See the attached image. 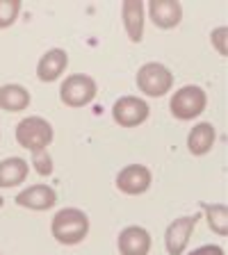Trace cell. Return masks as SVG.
Segmentation results:
<instances>
[{
  "label": "cell",
  "instance_id": "7",
  "mask_svg": "<svg viewBox=\"0 0 228 255\" xmlns=\"http://www.w3.org/2000/svg\"><path fill=\"white\" fill-rule=\"evenodd\" d=\"M199 214H192V217H181L176 221L169 223V228L165 233V246L169 255H183L190 244V237L197 228Z\"/></svg>",
  "mask_w": 228,
  "mask_h": 255
},
{
  "label": "cell",
  "instance_id": "17",
  "mask_svg": "<svg viewBox=\"0 0 228 255\" xmlns=\"http://www.w3.org/2000/svg\"><path fill=\"white\" fill-rule=\"evenodd\" d=\"M203 210H206V219H208L210 230L215 235H219V237H226L228 235V207L222 205V203H208V205H203Z\"/></svg>",
  "mask_w": 228,
  "mask_h": 255
},
{
  "label": "cell",
  "instance_id": "16",
  "mask_svg": "<svg viewBox=\"0 0 228 255\" xmlns=\"http://www.w3.org/2000/svg\"><path fill=\"white\" fill-rule=\"evenodd\" d=\"M30 107V91L21 85H2L0 87V110L23 112Z\"/></svg>",
  "mask_w": 228,
  "mask_h": 255
},
{
  "label": "cell",
  "instance_id": "9",
  "mask_svg": "<svg viewBox=\"0 0 228 255\" xmlns=\"http://www.w3.org/2000/svg\"><path fill=\"white\" fill-rule=\"evenodd\" d=\"M149 16L155 27L160 30H171L183 21V5L178 0H151Z\"/></svg>",
  "mask_w": 228,
  "mask_h": 255
},
{
  "label": "cell",
  "instance_id": "11",
  "mask_svg": "<svg viewBox=\"0 0 228 255\" xmlns=\"http://www.w3.org/2000/svg\"><path fill=\"white\" fill-rule=\"evenodd\" d=\"M119 253L121 255H149L151 235L142 226H128L119 233Z\"/></svg>",
  "mask_w": 228,
  "mask_h": 255
},
{
  "label": "cell",
  "instance_id": "5",
  "mask_svg": "<svg viewBox=\"0 0 228 255\" xmlns=\"http://www.w3.org/2000/svg\"><path fill=\"white\" fill-rule=\"evenodd\" d=\"M96 82L94 78L85 73H75L62 82L59 87V98L66 107H85L96 98Z\"/></svg>",
  "mask_w": 228,
  "mask_h": 255
},
{
  "label": "cell",
  "instance_id": "15",
  "mask_svg": "<svg viewBox=\"0 0 228 255\" xmlns=\"http://www.w3.org/2000/svg\"><path fill=\"white\" fill-rule=\"evenodd\" d=\"M27 173H30V166L23 157H7L0 162V187L7 189V187H16L25 182Z\"/></svg>",
  "mask_w": 228,
  "mask_h": 255
},
{
  "label": "cell",
  "instance_id": "21",
  "mask_svg": "<svg viewBox=\"0 0 228 255\" xmlns=\"http://www.w3.org/2000/svg\"><path fill=\"white\" fill-rule=\"evenodd\" d=\"M39 157H37V162H34V164H37V171L39 173H50V171H53V162H50V157H48V153L46 150H41V153H37Z\"/></svg>",
  "mask_w": 228,
  "mask_h": 255
},
{
  "label": "cell",
  "instance_id": "13",
  "mask_svg": "<svg viewBox=\"0 0 228 255\" xmlns=\"http://www.w3.org/2000/svg\"><path fill=\"white\" fill-rule=\"evenodd\" d=\"M217 141V130L210 123H197L187 134V148L192 155H206Z\"/></svg>",
  "mask_w": 228,
  "mask_h": 255
},
{
  "label": "cell",
  "instance_id": "1",
  "mask_svg": "<svg viewBox=\"0 0 228 255\" xmlns=\"http://www.w3.org/2000/svg\"><path fill=\"white\" fill-rule=\"evenodd\" d=\"M50 233L64 246H75L89 233V219L78 207H64L53 217Z\"/></svg>",
  "mask_w": 228,
  "mask_h": 255
},
{
  "label": "cell",
  "instance_id": "2",
  "mask_svg": "<svg viewBox=\"0 0 228 255\" xmlns=\"http://www.w3.org/2000/svg\"><path fill=\"white\" fill-rule=\"evenodd\" d=\"M16 141L30 153H41L53 141V126L41 117H25L16 126Z\"/></svg>",
  "mask_w": 228,
  "mask_h": 255
},
{
  "label": "cell",
  "instance_id": "12",
  "mask_svg": "<svg viewBox=\"0 0 228 255\" xmlns=\"http://www.w3.org/2000/svg\"><path fill=\"white\" fill-rule=\"evenodd\" d=\"M66 64H69V55L64 53L62 48H50L48 53L41 55L37 64V78L41 82H55L59 75L66 71Z\"/></svg>",
  "mask_w": 228,
  "mask_h": 255
},
{
  "label": "cell",
  "instance_id": "6",
  "mask_svg": "<svg viewBox=\"0 0 228 255\" xmlns=\"http://www.w3.org/2000/svg\"><path fill=\"white\" fill-rule=\"evenodd\" d=\"M151 110H149V103L137 98V96H123L114 103L112 107V117L114 121L119 123L121 128H137L142 126L146 119H149Z\"/></svg>",
  "mask_w": 228,
  "mask_h": 255
},
{
  "label": "cell",
  "instance_id": "18",
  "mask_svg": "<svg viewBox=\"0 0 228 255\" xmlns=\"http://www.w3.org/2000/svg\"><path fill=\"white\" fill-rule=\"evenodd\" d=\"M18 14H21V2L18 0H0V30L14 25Z\"/></svg>",
  "mask_w": 228,
  "mask_h": 255
},
{
  "label": "cell",
  "instance_id": "4",
  "mask_svg": "<svg viewBox=\"0 0 228 255\" xmlns=\"http://www.w3.org/2000/svg\"><path fill=\"white\" fill-rule=\"evenodd\" d=\"M137 87L142 89V94L151 96V98H160V96L171 91L174 75H171V71L167 69L165 64L149 62L137 71Z\"/></svg>",
  "mask_w": 228,
  "mask_h": 255
},
{
  "label": "cell",
  "instance_id": "20",
  "mask_svg": "<svg viewBox=\"0 0 228 255\" xmlns=\"http://www.w3.org/2000/svg\"><path fill=\"white\" fill-rule=\"evenodd\" d=\"M187 255H226V253H224V249L217 244H206V246H199V249L190 251Z\"/></svg>",
  "mask_w": 228,
  "mask_h": 255
},
{
  "label": "cell",
  "instance_id": "19",
  "mask_svg": "<svg viewBox=\"0 0 228 255\" xmlns=\"http://www.w3.org/2000/svg\"><path fill=\"white\" fill-rule=\"evenodd\" d=\"M213 46L217 48L219 55H226V27H217V30H213Z\"/></svg>",
  "mask_w": 228,
  "mask_h": 255
},
{
  "label": "cell",
  "instance_id": "22",
  "mask_svg": "<svg viewBox=\"0 0 228 255\" xmlns=\"http://www.w3.org/2000/svg\"><path fill=\"white\" fill-rule=\"evenodd\" d=\"M2 203H5V201H2V196H0V207H2Z\"/></svg>",
  "mask_w": 228,
  "mask_h": 255
},
{
  "label": "cell",
  "instance_id": "10",
  "mask_svg": "<svg viewBox=\"0 0 228 255\" xmlns=\"http://www.w3.org/2000/svg\"><path fill=\"white\" fill-rule=\"evenodd\" d=\"M55 203H57V194H55L53 187H48V185L25 187V189L16 196V205L25 207V210H37V212L50 210Z\"/></svg>",
  "mask_w": 228,
  "mask_h": 255
},
{
  "label": "cell",
  "instance_id": "8",
  "mask_svg": "<svg viewBox=\"0 0 228 255\" xmlns=\"http://www.w3.org/2000/svg\"><path fill=\"white\" fill-rule=\"evenodd\" d=\"M117 187L128 196H139L151 187V171L142 164L123 166L117 173Z\"/></svg>",
  "mask_w": 228,
  "mask_h": 255
},
{
  "label": "cell",
  "instance_id": "14",
  "mask_svg": "<svg viewBox=\"0 0 228 255\" xmlns=\"http://www.w3.org/2000/svg\"><path fill=\"white\" fill-rule=\"evenodd\" d=\"M121 16H123V27H126L130 41L139 43L144 37V5L139 0H128V2H123Z\"/></svg>",
  "mask_w": 228,
  "mask_h": 255
},
{
  "label": "cell",
  "instance_id": "3",
  "mask_svg": "<svg viewBox=\"0 0 228 255\" xmlns=\"http://www.w3.org/2000/svg\"><path fill=\"white\" fill-rule=\"evenodd\" d=\"M206 105H208V96H206V91L197 85L181 87L169 101L171 114H174L176 119H181V121H192V119H197L199 114H203Z\"/></svg>",
  "mask_w": 228,
  "mask_h": 255
}]
</instances>
